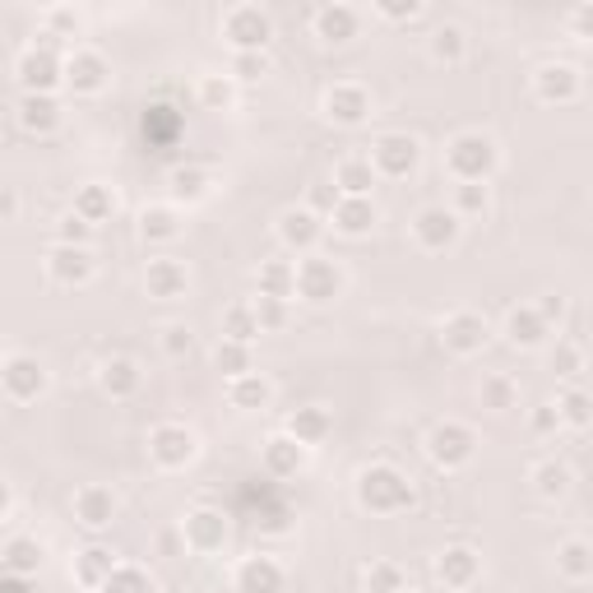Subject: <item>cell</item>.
I'll use <instances>...</instances> for the list:
<instances>
[{
    "label": "cell",
    "instance_id": "cell-1",
    "mask_svg": "<svg viewBox=\"0 0 593 593\" xmlns=\"http://www.w3.org/2000/svg\"><path fill=\"white\" fill-rule=\"evenodd\" d=\"M357 505L371 514H399L412 505V482L395 463H371V469L357 473Z\"/></svg>",
    "mask_w": 593,
    "mask_h": 593
},
{
    "label": "cell",
    "instance_id": "cell-2",
    "mask_svg": "<svg viewBox=\"0 0 593 593\" xmlns=\"http://www.w3.org/2000/svg\"><path fill=\"white\" fill-rule=\"evenodd\" d=\"M501 163V153H497V140L492 135H482V131H463L446 144V167L454 182H492V172Z\"/></svg>",
    "mask_w": 593,
    "mask_h": 593
},
{
    "label": "cell",
    "instance_id": "cell-3",
    "mask_svg": "<svg viewBox=\"0 0 593 593\" xmlns=\"http://www.w3.org/2000/svg\"><path fill=\"white\" fill-rule=\"evenodd\" d=\"M14 84H19V93H47V98H57V89L65 84V61H61V51L23 47L19 61H14Z\"/></svg>",
    "mask_w": 593,
    "mask_h": 593
},
{
    "label": "cell",
    "instance_id": "cell-4",
    "mask_svg": "<svg viewBox=\"0 0 593 593\" xmlns=\"http://www.w3.org/2000/svg\"><path fill=\"white\" fill-rule=\"evenodd\" d=\"M478 454V431L463 427V422H436L431 436H427V459L436 463V469H463V463H473Z\"/></svg>",
    "mask_w": 593,
    "mask_h": 593
},
{
    "label": "cell",
    "instance_id": "cell-5",
    "mask_svg": "<svg viewBox=\"0 0 593 593\" xmlns=\"http://www.w3.org/2000/svg\"><path fill=\"white\" fill-rule=\"evenodd\" d=\"M149 454L159 469L176 473V469H186V463H195L200 454V436L186 427V422H159L149 431Z\"/></svg>",
    "mask_w": 593,
    "mask_h": 593
},
{
    "label": "cell",
    "instance_id": "cell-6",
    "mask_svg": "<svg viewBox=\"0 0 593 593\" xmlns=\"http://www.w3.org/2000/svg\"><path fill=\"white\" fill-rule=\"evenodd\" d=\"M223 38L232 51H265L274 42V19L260 6H232L223 14Z\"/></svg>",
    "mask_w": 593,
    "mask_h": 593
},
{
    "label": "cell",
    "instance_id": "cell-7",
    "mask_svg": "<svg viewBox=\"0 0 593 593\" xmlns=\"http://www.w3.org/2000/svg\"><path fill=\"white\" fill-rule=\"evenodd\" d=\"M297 297H306L311 306H329L344 297V269L329 260V255H306L297 260Z\"/></svg>",
    "mask_w": 593,
    "mask_h": 593
},
{
    "label": "cell",
    "instance_id": "cell-8",
    "mask_svg": "<svg viewBox=\"0 0 593 593\" xmlns=\"http://www.w3.org/2000/svg\"><path fill=\"white\" fill-rule=\"evenodd\" d=\"M422 163V144L403 135V131H390V135H380L371 144V167L376 176H390V182H403V176H412Z\"/></svg>",
    "mask_w": 593,
    "mask_h": 593
},
{
    "label": "cell",
    "instance_id": "cell-9",
    "mask_svg": "<svg viewBox=\"0 0 593 593\" xmlns=\"http://www.w3.org/2000/svg\"><path fill=\"white\" fill-rule=\"evenodd\" d=\"M182 538H186V548L200 552V556H214L227 548V538H232V524H227V514L214 510V505H195L186 510V520H182Z\"/></svg>",
    "mask_w": 593,
    "mask_h": 593
},
{
    "label": "cell",
    "instance_id": "cell-10",
    "mask_svg": "<svg viewBox=\"0 0 593 593\" xmlns=\"http://www.w3.org/2000/svg\"><path fill=\"white\" fill-rule=\"evenodd\" d=\"M320 108H325V116L334 125H348V131H357V125L371 121V93H367V84H357V80H339V84L325 89Z\"/></svg>",
    "mask_w": 593,
    "mask_h": 593
},
{
    "label": "cell",
    "instance_id": "cell-11",
    "mask_svg": "<svg viewBox=\"0 0 593 593\" xmlns=\"http://www.w3.org/2000/svg\"><path fill=\"white\" fill-rule=\"evenodd\" d=\"M0 385H6L10 403H33L47 395V367L29 352H10L6 367H0Z\"/></svg>",
    "mask_w": 593,
    "mask_h": 593
},
{
    "label": "cell",
    "instance_id": "cell-12",
    "mask_svg": "<svg viewBox=\"0 0 593 593\" xmlns=\"http://www.w3.org/2000/svg\"><path fill=\"white\" fill-rule=\"evenodd\" d=\"M459 214L454 209H446V204H427V209H418L412 214V242H418L422 251H450L454 242H459Z\"/></svg>",
    "mask_w": 593,
    "mask_h": 593
},
{
    "label": "cell",
    "instance_id": "cell-13",
    "mask_svg": "<svg viewBox=\"0 0 593 593\" xmlns=\"http://www.w3.org/2000/svg\"><path fill=\"white\" fill-rule=\"evenodd\" d=\"M108 84H112V65H108V57H102V51L74 47L70 57H65V89L93 98V93H102Z\"/></svg>",
    "mask_w": 593,
    "mask_h": 593
},
{
    "label": "cell",
    "instance_id": "cell-14",
    "mask_svg": "<svg viewBox=\"0 0 593 593\" xmlns=\"http://www.w3.org/2000/svg\"><path fill=\"white\" fill-rule=\"evenodd\" d=\"M441 339L454 357H473V352L487 348V339H492V325H487V316H478V311H454L441 325Z\"/></svg>",
    "mask_w": 593,
    "mask_h": 593
},
{
    "label": "cell",
    "instance_id": "cell-15",
    "mask_svg": "<svg viewBox=\"0 0 593 593\" xmlns=\"http://www.w3.org/2000/svg\"><path fill=\"white\" fill-rule=\"evenodd\" d=\"M232 589L237 593H283L288 589V571L274 556H242L232 571Z\"/></svg>",
    "mask_w": 593,
    "mask_h": 593
},
{
    "label": "cell",
    "instance_id": "cell-16",
    "mask_svg": "<svg viewBox=\"0 0 593 593\" xmlns=\"http://www.w3.org/2000/svg\"><path fill=\"white\" fill-rule=\"evenodd\" d=\"M93 269H98V260L89 246H51L47 251V274H51V283H61V288H84Z\"/></svg>",
    "mask_w": 593,
    "mask_h": 593
},
{
    "label": "cell",
    "instance_id": "cell-17",
    "mask_svg": "<svg viewBox=\"0 0 593 593\" xmlns=\"http://www.w3.org/2000/svg\"><path fill=\"white\" fill-rule=\"evenodd\" d=\"M580 89H584L580 70L565 65V61H552V65H543L533 74V93H538V102H548V108H565V102H575Z\"/></svg>",
    "mask_w": 593,
    "mask_h": 593
},
{
    "label": "cell",
    "instance_id": "cell-18",
    "mask_svg": "<svg viewBox=\"0 0 593 593\" xmlns=\"http://www.w3.org/2000/svg\"><path fill=\"white\" fill-rule=\"evenodd\" d=\"M320 237H325V218L316 209H288L278 218V242L297 255H316Z\"/></svg>",
    "mask_w": 593,
    "mask_h": 593
},
{
    "label": "cell",
    "instance_id": "cell-19",
    "mask_svg": "<svg viewBox=\"0 0 593 593\" xmlns=\"http://www.w3.org/2000/svg\"><path fill=\"white\" fill-rule=\"evenodd\" d=\"M74 520H80L89 533L112 529V520H116V497H112V487H98V482L80 487V492H74Z\"/></svg>",
    "mask_w": 593,
    "mask_h": 593
},
{
    "label": "cell",
    "instance_id": "cell-20",
    "mask_svg": "<svg viewBox=\"0 0 593 593\" xmlns=\"http://www.w3.org/2000/svg\"><path fill=\"white\" fill-rule=\"evenodd\" d=\"M306 450L297 436H288V431H278V436H269L265 441V450H260V463H265V473L269 478H297L301 469H306Z\"/></svg>",
    "mask_w": 593,
    "mask_h": 593
},
{
    "label": "cell",
    "instance_id": "cell-21",
    "mask_svg": "<svg viewBox=\"0 0 593 593\" xmlns=\"http://www.w3.org/2000/svg\"><path fill=\"white\" fill-rule=\"evenodd\" d=\"M144 293L153 297V301H176V297H186L191 293V274H186V265L182 260H149V269H144Z\"/></svg>",
    "mask_w": 593,
    "mask_h": 593
},
{
    "label": "cell",
    "instance_id": "cell-22",
    "mask_svg": "<svg viewBox=\"0 0 593 593\" xmlns=\"http://www.w3.org/2000/svg\"><path fill=\"white\" fill-rule=\"evenodd\" d=\"M14 116H19V125L29 135H51V131H61V102L57 98H47V93H19V102H14Z\"/></svg>",
    "mask_w": 593,
    "mask_h": 593
},
{
    "label": "cell",
    "instance_id": "cell-23",
    "mask_svg": "<svg viewBox=\"0 0 593 593\" xmlns=\"http://www.w3.org/2000/svg\"><path fill=\"white\" fill-rule=\"evenodd\" d=\"M357 33H362V14L352 6H320L316 10V38L325 47H348Z\"/></svg>",
    "mask_w": 593,
    "mask_h": 593
},
{
    "label": "cell",
    "instance_id": "cell-24",
    "mask_svg": "<svg viewBox=\"0 0 593 593\" xmlns=\"http://www.w3.org/2000/svg\"><path fill=\"white\" fill-rule=\"evenodd\" d=\"M436 575H441L446 589H469V584L482 575V556H478L473 548L454 543V548H446L441 556H436Z\"/></svg>",
    "mask_w": 593,
    "mask_h": 593
},
{
    "label": "cell",
    "instance_id": "cell-25",
    "mask_svg": "<svg viewBox=\"0 0 593 593\" xmlns=\"http://www.w3.org/2000/svg\"><path fill=\"white\" fill-rule=\"evenodd\" d=\"M98 385H102V395H112V399H135L144 385V371L135 357H108V362L98 367Z\"/></svg>",
    "mask_w": 593,
    "mask_h": 593
},
{
    "label": "cell",
    "instance_id": "cell-26",
    "mask_svg": "<svg viewBox=\"0 0 593 593\" xmlns=\"http://www.w3.org/2000/svg\"><path fill=\"white\" fill-rule=\"evenodd\" d=\"M0 561H6V575L33 580L42 571V561H47V548L29 533H14V538H6V548H0Z\"/></svg>",
    "mask_w": 593,
    "mask_h": 593
},
{
    "label": "cell",
    "instance_id": "cell-27",
    "mask_svg": "<svg viewBox=\"0 0 593 593\" xmlns=\"http://www.w3.org/2000/svg\"><path fill=\"white\" fill-rule=\"evenodd\" d=\"M505 339L514 344V348H543L548 344V334H552V325L538 316V306H514V311L505 316Z\"/></svg>",
    "mask_w": 593,
    "mask_h": 593
},
{
    "label": "cell",
    "instance_id": "cell-28",
    "mask_svg": "<svg viewBox=\"0 0 593 593\" xmlns=\"http://www.w3.org/2000/svg\"><path fill=\"white\" fill-rule=\"evenodd\" d=\"M288 436H297V441L311 450V446H320V441H329V431H334V418H329V408H320V403H306V408H297V412H288V427H283Z\"/></svg>",
    "mask_w": 593,
    "mask_h": 593
},
{
    "label": "cell",
    "instance_id": "cell-29",
    "mask_svg": "<svg viewBox=\"0 0 593 593\" xmlns=\"http://www.w3.org/2000/svg\"><path fill=\"white\" fill-rule=\"evenodd\" d=\"M227 403L242 408V412H265V408L274 403V385H269L260 371L237 376V380H227Z\"/></svg>",
    "mask_w": 593,
    "mask_h": 593
},
{
    "label": "cell",
    "instance_id": "cell-30",
    "mask_svg": "<svg viewBox=\"0 0 593 593\" xmlns=\"http://www.w3.org/2000/svg\"><path fill=\"white\" fill-rule=\"evenodd\" d=\"M140 237L163 246V242H176L182 237V209L176 204H149V209L140 214Z\"/></svg>",
    "mask_w": 593,
    "mask_h": 593
},
{
    "label": "cell",
    "instance_id": "cell-31",
    "mask_svg": "<svg viewBox=\"0 0 593 593\" xmlns=\"http://www.w3.org/2000/svg\"><path fill=\"white\" fill-rule=\"evenodd\" d=\"M376 200H339V209L329 214V223H334V232H344V237H367V232L376 227Z\"/></svg>",
    "mask_w": 593,
    "mask_h": 593
},
{
    "label": "cell",
    "instance_id": "cell-32",
    "mask_svg": "<svg viewBox=\"0 0 593 593\" xmlns=\"http://www.w3.org/2000/svg\"><path fill=\"white\" fill-rule=\"evenodd\" d=\"M116 565H121V561H116L112 548H98V543H93V548H84L80 556H74V580H80L84 589H102V584L116 575Z\"/></svg>",
    "mask_w": 593,
    "mask_h": 593
},
{
    "label": "cell",
    "instance_id": "cell-33",
    "mask_svg": "<svg viewBox=\"0 0 593 593\" xmlns=\"http://www.w3.org/2000/svg\"><path fill=\"white\" fill-rule=\"evenodd\" d=\"M334 186H339V195H348V200H371V186H376L371 159H344L339 167H334Z\"/></svg>",
    "mask_w": 593,
    "mask_h": 593
},
{
    "label": "cell",
    "instance_id": "cell-34",
    "mask_svg": "<svg viewBox=\"0 0 593 593\" xmlns=\"http://www.w3.org/2000/svg\"><path fill=\"white\" fill-rule=\"evenodd\" d=\"M255 288H260V297L288 301L297 293V265L293 260H265L260 269H255Z\"/></svg>",
    "mask_w": 593,
    "mask_h": 593
},
{
    "label": "cell",
    "instance_id": "cell-35",
    "mask_svg": "<svg viewBox=\"0 0 593 593\" xmlns=\"http://www.w3.org/2000/svg\"><path fill=\"white\" fill-rule=\"evenodd\" d=\"M556 571L565 580H593V543L589 538H565L556 548Z\"/></svg>",
    "mask_w": 593,
    "mask_h": 593
},
{
    "label": "cell",
    "instance_id": "cell-36",
    "mask_svg": "<svg viewBox=\"0 0 593 593\" xmlns=\"http://www.w3.org/2000/svg\"><path fill=\"white\" fill-rule=\"evenodd\" d=\"M209 172L204 167H172L167 176V191H172V204H200L204 195H209Z\"/></svg>",
    "mask_w": 593,
    "mask_h": 593
},
{
    "label": "cell",
    "instance_id": "cell-37",
    "mask_svg": "<svg viewBox=\"0 0 593 593\" xmlns=\"http://www.w3.org/2000/svg\"><path fill=\"white\" fill-rule=\"evenodd\" d=\"M74 214H80L84 223H108L112 214H116V195H112V186H80V195H74Z\"/></svg>",
    "mask_w": 593,
    "mask_h": 593
},
{
    "label": "cell",
    "instance_id": "cell-38",
    "mask_svg": "<svg viewBox=\"0 0 593 593\" xmlns=\"http://www.w3.org/2000/svg\"><path fill=\"white\" fill-rule=\"evenodd\" d=\"M556 412H561L565 427L584 431V427H593V395L584 390V385H565V390L556 395Z\"/></svg>",
    "mask_w": 593,
    "mask_h": 593
},
{
    "label": "cell",
    "instance_id": "cell-39",
    "mask_svg": "<svg viewBox=\"0 0 593 593\" xmlns=\"http://www.w3.org/2000/svg\"><path fill=\"white\" fill-rule=\"evenodd\" d=\"M529 482H533V492L543 497V501H561L565 492H571V469H565L561 459H543L538 469L529 473Z\"/></svg>",
    "mask_w": 593,
    "mask_h": 593
},
{
    "label": "cell",
    "instance_id": "cell-40",
    "mask_svg": "<svg viewBox=\"0 0 593 593\" xmlns=\"http://www.w3.org/2000/svg\"><path fill=\"white\" fill-rule=\"evenodd\" d=\"M260 316H255V306H246V301H237V306H227L223 311V339H232V344H255L260 339Z\"/></svg>",
    "mask_w": 593,
    "mask_h": 593
},
{
    "label": "cell",
    "instance_id": "cell-41",
    "mask_svg": "<svg viewBox=\"0 0 593 593\" xmlns=\"http://www.w3.org/2000/svg\"><path fill=\"white\" fill-rule=\"evenodd\" d=\"M463 57H469V38H463V29H454V23H441V29L431 33V61L459 65Z\"/></svg>",
    "mask_w": 593,
    "mask_h": 593
},
{
    "label": "cell",
    "instance_id": "cell-42",
    "mask_svg": "<svg viewBox=\"0 0 593 593\" xmlns=\"http://www.w3.org/2000/svg\"><path fill=\"white\" fill-rule=\"evenodd\" d=\"M214 367H218L227 380H237V376H251V371H255L251 344H232V339H218V348H214Z\"/></svg>",
    "mask_w": 593,
    "mask_h": 593
},
{
    "label": "cell",
    "instance_id": "cell-43",
    "mask_svg": "<svg viewBox=\"0 0 593 593\" xmlns=\"http://www.w3.org/2000/svg\"><path fill=\"white\" fill-rule=\"evenodd\" d=\"M195 93L209 112H227L232 102H237V80H232V74H204Z\"/></svg>",
    "mask_w": 593,
    "mask_h": 593
},
{
    "label": "cell",
    "instance_id": "cell-44",
    "mask_svg": "<svg viewBox=\"0 0 593 593\" xmlns=\"http://www.w3.org/2000/svg\"><path fill=\"white\" fill-rule=\"evenodd\" d=\"M487 204H492V195H487L482 182H454V204H450V209L459 218H482Z\"/></svg>",
    "mask_w": 593,
    "mask_h": 593
},
{
    "label": "cell",
    "instance_id": "cell-45",
    "mask_svg": "<svg viewBox=\"0 0 593 593\" xmlns=\"http://www.w3.org/2000/svg\"><path fill=\"white\" fill-rule=\"evenodd\" d=\"M514 403H520V385H514L510 376H487V380H482V408L510 412Z\"/></svg>",
    "mask_w": 593,
    "mask_h": 593
},
{
    "label": "cell",
    "instance_id": "cell-46",
    "mask_svg": "<svg viewBox=\"0 0 593 593\" xmlns=\"http://www.w3.org/2000/svg\"><path fill=\"white\" fill-rule=\"evenodd\" d=\"M144 135L153 144H172L176 135H182V116H176L172 108H149L144 112Z\"/></svg>",
    "mask_w": 593,
    "mask_h": 593
},
{
    "label": "cell",
    "instance_id": "cell-47",
    "mask_svg": "<svg viewBox=\"0 0 593 593\" xmlns=\"http://www.w3.org/2000/svg\"><path fill=\"white\" fill-rule=\"evenodd\" d=\"M362 584H367V593H399L408 580H403V571H399L395 561H371Z\"/></svg>",
    "mask_w": 593,
    "mask_h": 593
},
{
    "label": "cell",
    "instance_id": "cell-48",
    "mask_svg": "<svg viewBox=\"0 0 593 593\" xmlns=\"http://www.w3.org/2000/svg\"><path fill=\"white\" fill-rule=\"evenodd\" d=\"M227 74H232V80H242V84H255L260 74H269V57H265V51H232Z\"/></svg>",
    "mask_w": 593,
    "mask_h": 593
},
{
    "label": "cell",
    "instance_id": "cell-49",
    "mask_svg": "<svg viewBox=\"0 0 593 593\" xmlns=\"http://www.w3.org/2000/svg\"><path fill=\"white\" fill-rule=\"evenodd\" d=\"M98 593H153V580H149V571H140V565H116V575Z\"/></svg>",
    "mask_w": 593,
    "mask_h": 593
},
{
    "label": "cell",
    "instance_id": "cell-50",
    "mask_svg": "<svg viewBox=\"0 0 593 593\" xmlns=\"http://www.w3.org/2000/svg\"><path fill=\"white\" fill-rule=\"evenodd\" d=\"M548 362H552L556 376H580V371H584V348L571 344V339H556V348H552Z\"/></svg>",
    "mask_w": 593,
    "mask_h": 593
},
{
    "label": "cell",
    "instance_id": "cell-51",
    "mask_svg": "<svg viewBox=\"0 0 593 593\" xmlns=\"http://www.w3.org/2000/svg\"><path fill=\"white\" fill-rule=\"evenodd\" d=\"M93 242V223H84L80 214H65L61 223H57V246H89Z\"/></svg>",
    "mask_w": 593,
    "mask_h": 593
},
{
    "label": "cell",
    "instance_id": "cell-52",
    "mask_svg": "<svg viewBox=\"0 0 593 593\" xmlns=\"http://www.w3.org/2000/svg\"><path fill=\"white\" fill-rule=\"evenodd\" d=\"M163 352L176 357V362H182V357H191V352H195V334H191V325H167V329H163Z\"/></svg>",
    "mask_w": 593,
    "mask_h": 593
},
{
    "label": "cell",
    "instance_id": "cell-53",
    "mask_svg": "<svg viewBox=\"0 0 593 593\" xmlns=\"http://www.w3.org/2000/svg\"><path fill=\"white\" fill-rule=\"evenodd\" d=\"M255 316H260V329H283L288 325V301H278V297H260L255 301Z\"/></svg>",
    "mask_w": 593,
    "mask_h": 593
},
{
    "label": "cell",
    "instance_id": "cell-54",
    "mask_svg": "<svg viewBox=\"0 0 593 593\" xmlns=\"http://www.w3.org/2000/svg\"><path fill=\"white\" fill-rule=\"evenodd\" d=\"M376 14H380V19H390V23H408V19H418V14H422V0H380Z\"/></svg>",
    "mask_w": 593,
    "mask_h": 593
},
{
    "label": "cell",
    "instance_id": "cell-55",
    "mask_svg": "<svg viewBox=\"0 0 593 593\" xmlns=\"http://www.w3.org/2000/svg\"><path fill=\"white\" fill-rule=\"evenodd\" d=\"M339 200L344 195H339V186H334V182H316L311 186V204H306V209H316L320 218H329L334 209H339Z\"/></svg>",
    "mask_w": 593,
    "mask_h": 593
},
{
    "label": "cell",
    "instance_id": "cell-56",
    "mask_svg": "<svg viewBox=\"0 0 593 593\" xmlns=\"http://www.w3.org/2000/svg\"><path fill=\"white\" fill-rule=\"evenodd\" d=\"M529 427H533V436H552V431H561L565 422H561L556 403H543V408H533V412H529Z\"/></svg>",
    "mask_w": 593,
    "mask_h": 593
},
{
    "label": "cell",
    "instance_id": "cell-57",
    "mask_svg": "<svg viewBox=\"0 0 593 593\" xmlns=\"http://www.w3.org/2000/svg\"><path fill=\"white\" fill-rule=\"evenodd\" d=\"M565 23H571V33H575V38H593V0L575 6L571 14H565Z\"/></svg>",
    "mask_w": 593,
    "mask_h": 593
},
{
    "label": "cell",
    "instance_id": "cell-58",
    "mask_svg": "<svg viewBox=\"0 0 593 593\" xmlns=\"http://www.w3.org/2000/svg\"><path fill=\"white\" fill-rule=\"evenodd\" d=\"M47 23H51V29L47 33H80V14H74V10H47Z\"/></svg>",
    "mask_w": 593,
    "mask_h": 593
},
{
    "label": "cell",
    "instance_id": "cell-59",
    "mask_svg": "<svg viewBox=\"0 0 593 593\" xmlns=\"http://www.w3.org/2000/svg\"><path fill=\"white\" fill-rule=\"evenodd\" d=\"M561 311H565V301H561V297H543V301H538V316H543L548 325L561 320Z\"/></svg>",
    "mask_w": 593,
    "mask_h": 593
},
{
    "label": "cell",
    "instance_id": "cell-60",
    "mask_svg": "<svg viewBox=\"0 0 593 593\" xmlns=\"http://www.w3.org/2000/svg\"><path fill=\"white\" fill-rule=\"evenodd\" d=\"M0 593H38V589L23 575H6V580H0Z\"/></svg>",
    "mask_w": 593,
    "mask_h": 593
},
{
    "label": "cell",
    "instance_id": "cell-61",
    "mask_svg": "<svg viewBox=\"0 0 593 593\" xmlns=\"http://www.w3.org/2000/svg\"><path fill=\"white\" fill-rule=\"evenodd\" d=\"M14 214H19V195H14V191H6V195H0V218L14 223Z\"/></svg>",
    "mask_w": 593,
    "mask_h": 593
},
{
    "label": "cell",
    "instance_id": "cell-62",
    "mask_svg": "<svg viewBox=\"0 0 593 593\" xmlns=\"http://www.w3.org/2000/svg\"><path fill=\"white\" fill-rule=\"evenodd\" d=\"M399 593H422V589H412V584H403V589H399Z\"/></svg>",
    "mask_w": 593,
    "mask_h": 593
}]
</instances>
